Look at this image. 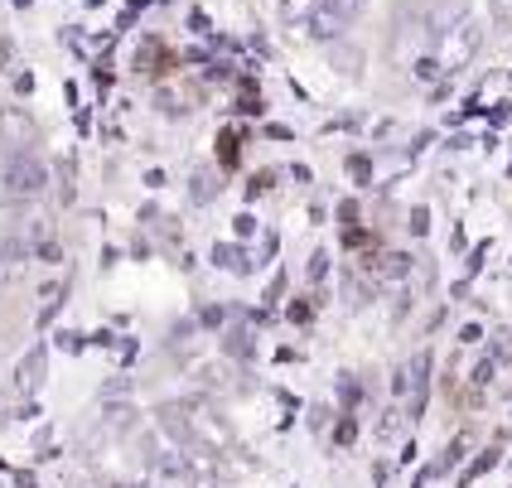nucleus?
<instances>
[{"label": "nucleus", "mask_w": 512, "mask_h": 488, "mask_svg": "<svg viewBox=\"0 0 512 488\" xmlns=\"http://www.w3.org/2000/svg\"><path fill=\"white\" fill-rule=\"evenodd\" d=\"M49 189V165L34 150H0V203H29Z\"/></svg>", "instance_id": "f257e3e1"}, {"label": "nucleus", "mask_w": 512, "mask_h": 488, "mask_svg": "<svg viewBox=\"0 0 512 488\" xmlns=\"http://www.w3.org/2000/svg\"><path fill=\"white\" fill-rule=\"evenodd\" d=\"M479 44H484V25L464 10L450 29H440V54L435 58H440V68H445V73H459L469 58L479 54Z\"/></svg>", "instance_id": "f03ea898"}, {"label": "nucleus", "mask_w": 512, "mask_h": 488, "mask_svg": "<svg viewBox=\"0 0 512 488\" xmlns=\"http://www.w3.org/2000/svg\"><path fill=\"white\" fill-rule=\"evenodd\" d=\"M34 121L25 107H0V150H29L34 145Z\"/></svg>", "instance_id": "7ed1b4c3"}, {"label": "nucleus", "mask_w": 512, "mask_h": 488, "mask_svg": "<svg viewBox=\"0 0 512 488\" xmlns=\"http://www.w3.org/2000/svg\"><path fill=\"white\" fill-rule=\"evenodd\" d=\"M44 377H49V353L34 344L25 358L15 363V392H20V397H34V392L44 387Z\"/></svg>", "instance_id": "20e7f679"}, {"label": "nucleus", "mask_w": 512, "mask_h": 488, "mask_svg": "<svg viewBox=\"0 0 512 488\" xmlns=\"http://www.w3.org/2000/svg\"><path fill=\"white\" fill-rule=\"evenodd\" d=\"M343 29H348V20H343V15H334V10H324V5L314 10L310 34L319 39V44H339V39H343Z\"/></svg>", "instance_id": "39448f33"}, {"label": "nucleus", "mask_w": 512, "mask_h": 488, "mask_svg": "<svg viewBox=\"0 0 512 488\" xmlns=\"http://www.w3.org/2000/svg\"><path fill=\"white\" fill-rule=\"evenodd\" d=\"M377 276H382V281H406V276H411V257H406V252H387L382 266H377Z\"/></svg>", "instance_id": "423d86ee"}, {"label": "nucleus", "mask_w": 512, "mask_h": 488, "mask_svg": "<svg viewBox=\"0 0 512 488\" xmlns=\"http://www.w3.org/2000/svg\"><path fill=\"white\" fill-rule=\"evenodd\" d=\"M314 10H319V0H281V15L285 25H310Z\"/></svg>", "instance_id": "0eeeda50"}, {"label": "nucleus", "mask_w": 512, "mask_h": 488, "mask_svg": "<svg viewBox=\"0 0 512 488\" xmlns=\"http://www.w3.org/2000/svg\"><path fill=\"white\" fill-rule=\"evenodd\" d=\"M319 5H324V10H334V15H343L348 25L363 15V0H319Z\"/></svg>", "instance_id": "6e6552de"}, {"label": "nucleus", "mask_w": 512, "mask_h": 488, "mask_svg": "<svg viewBox=\"0 0 512 488\" xmlns=\"http://www.w3.org/2000/svg\"><path fill=\"white\" fill-rule=\"evenodd\" d=\"M213 261H218V266H228V271H247V261H242L237 247H213Z\"/></svg>", "instance_id": "1a4fd4ad"}, {"label": "nucleus", "mask_w": 512, "mask_h": 488, "mask_svg": "<svg viewBox=\"0 0 512 488\" xmlns=\"http://www.w3.org/2000/svg\"><path fill=\"white\" fill-rule=\"evenodd\" d=\"M194 199H199V203L213 199V170H199V174H194Z\"/></svg>", "instance_id": "9d476101"}, {"label": "nucleus", "mask_w": 512, "mask_h": 488, "mask_svg": "<svg viewBox=\"0 0 512 488\" xmlns=\"http://www.w3.org/2000/svg\"><path fill=\"white\" fill-rule=\"evenodd\" d=\"M329 58H339L343 73H358V63H363V58L353 54V49H339V44H334V54H329Z\"/></svg>", "instance_id": "9b49d317"}, {"label": "nucleus", "mask_w": 512, "mask_h": 488, "mask_svg": "<svg viewBox=\"0 0 512 488\" xmlns=\"http://www.w3.org/2000/svg\"><path fill=\"white\" fill-rule=\"evenodd\" d=\"M329 276V252H314L310 257V281H324Z\"/></svg>", "instance_id": "f8f14e48"}, {"label": "nucleus", "mask_w": 512, "mask_h": 488, "mask_svg": "<svg viewBox=\"0 0 512 488\" xmlns=\"http://www.w3.org/2000/svg\"><path fill=\"white\" fill-rule=\"evenodd\" d=\"M353 435H358V421H353V416H343L339 431H334V440H339V445H353Z\"/></svg>", "instance_id": "ddd939ff"}, {"label": "nucleus", "mask_w": 512, "mask_h": 488, "mask_svg": "<svg viewBox=\"0 0 512 488\" xmlns=\"http://www.w3.org/2000/svg\"><path fill=\"white\" fill-rule=\"evenodd\" d=\"M488 10H493L498 25H512V0H488Z\"/></svg>", "instance_id": "4468645a"}, {"label": "nucleus", "mask_w": 512, "mask_h": 488, "mask_svg": "<svg viewBox=\"0 0 512 488\" xmlns=\"http://www.w3.org/2000/svg\"><path fill=\"white\" fill-rule=\"evenodd\" d=\"M228 353L232 358H247V334H228Z\"/></svg>", "instance_id": "2eb2a0df"}, {"label": "nucleus", "mask_w": 512, "mask_h": 488, "mask_svg": "<svg viewBox=\"0 0 512 488\" xmlns=\"http://www.w3.org/2000/svg\"><path fill=\"white\" fill-rule=\"evenodd\" d=\"M343 402L348 406L358 402V382H353V373H343Z\"/></svg>", "instance_id": "dca6fc26"}, {"label": "nucleus", "mask_w": 512, "mask_h": 488, "mask_svg": "<svg viewBox=\"0 0 512 488\" xmlns=\"http://www.w3.org/2000/svg\"><path fill=\"white\" fill-rule=\"evenodd\" d=\"M252 228H256V218L252 213H242V218H237V237H252Z\"/></svg>", "instance_id": "f3484780"}, {"label": "nucleus", "mask_w": 512, "mask_h": 488, "mask_svg": "<svg viewBox=\"0 0 512 488\" xmlns=\"http://www.w3.org/2000/svg\"><path fill=\"white\" fill-rule=\"evenodd\" d=\"M348 170L358 174V179H368V160H363V155H353V160H348Z\"/></svg>", "instance_id": "a211bd4d"}, {"label": "nucleus", "mask_w": 512, "mask_h": 488, "mask_svg": "<svg viewBox=\"0 0 512 488\" xmlns=\"http://www.w3.org/2000/svg\"><path fill=\"white\" fill-rule=\"evenodd\" d=\"M73 488H112V484H102V479H92V474H83V479H73Z\"/></svg>", "instance_id": "6ab92c4d"}, {"label": "nucleus", "mask_w": 512, "mask_h": 488, "mask_svg": "<svg viewBox=\"0 0 512 488\" xmlns=\"http://www.w3.org/2000/svg\"><path fill=\"white\" fill-rule=\"evenodd\" d=\"M112 488H145V484H112Z\"/></svg>", "instance_id": "aec40b11"}]
</instances>
